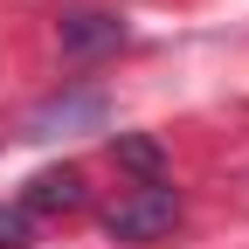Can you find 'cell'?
I'll return each mask as SVG.
<instances>
[{
    "mask_svg": "<svg viewBox=\"0 0 249 249\" xmlns=\"http://www.w3.org/2000/svg\"><path fill=\"white\" fill-rule=\"evenodd\" d=\"M173 222H180V194L152 180V187H139L132 201H118V208L104 214V235H111V242H160Z\"/></svg>",
    "mask_w": 249,
    "mask_h": 249,
    "instance_id": "obj_1",
    "label": "cell"
},
{
    "mask_svg": "<svg viewBox=\"0 0 249 249\" xmlns=\"http://www.w3.org/2000/svg\"><path fill=\"white\" fill-rule=\"evenodd\" d=\"M28 214H55V208H83V173L76 166H55V173H35L21 194Z\"/></svg>",
    "mask_w": 249,
    "mask_h": 249,
    "instance_id": "obj_2",
    "label": "cell"
},
{
    "mask_svg": "<svg viewBox=\"0 0 249 249\" xmlns=\"http://www.w3.org/2000/svg\"><path fill=\"white\" fill-rule=\"evenodd\" d=\"M70 124H90V132H97V124H104V97H62V104H42L35 118H28V139H55V132H70Z\"/></svg>",
    "mask_w": 249,
    "mask_h": 249,
    "instance_id": "obj_3",
    "label": "cell"
},
{
    "mask_svg": "<svg viewBox=\"0 0 249 249\" xmlns=\"http://www.w3.org/2000/svg\"><path fill=\"white\" fill-rule=\"evenodd\" d=\"M118 42H124L118 14H70L62 21V49L70 55H97V49H118Z\"/></svg>",
    "mask_w": 249,
    "mask_h": 249,
    "instance_id": "obj_4",
    "label": "cell"
},
{
    "mask_svg": "<svg viewBox=\"0 0 249 249\" xmlns=\"http://www.w3.org/2000/svg\"><path fill=\"white\" fill-rule=\"evenodd\" d=\"M28 235H35V214H28L21 201L0 208V249H28Z\"/></svg>",
    "mask_w": 249,
    "mask_h": 249,
    "instance_id": "obj_5",
    "label": "cell"
},
{
    "mask_svg": "<svg viewBox=\"0 0 249 249\" xmlns=\"http://www.w3.org/2000/svg\"><path fill=\"white\" fill-rule=\"evenodd\" d=\"M124 160H132V166H145V173H152V166H160V145H145V139H124Z\"/></svg>",
    "mask_w": 249,
    "mask_h": 249,
    "instance_id": "obj_6",
    "label": "cell"
}]
</instances>
